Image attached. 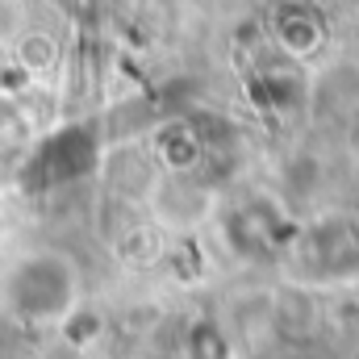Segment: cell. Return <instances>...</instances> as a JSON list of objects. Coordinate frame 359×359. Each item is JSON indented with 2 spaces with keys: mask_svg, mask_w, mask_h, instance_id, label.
<instances>
[{
  "mask_svg": "<svg viewBox=\"0 0 359 359\" xmlns=\"http://www.w3.org/2000/svg\"><path fill=\"white\" fill-rule=\"evenodd\" d=\"M8 301L25 318H63L76 301V271L59 255H34L8 280Z\"/></svg>",
  "mask_w": 359,
  "mask_h": 359,
  "instance_id": "cell-1",
  "label": "cell"
},
{
  "mask_svg": "<svg viewBox=\"0 0 359 359\" xmlns=\"http://www.w3.org/2000/svg\"><path fill=\"white\" fill-rule=\"evenodd\" d=\"M271 42L288 59H313L326 46V17L309 0H284L271 13Z\"/></svg>",
  "mask_w": 359,
  "mask_h": 359,
  "instance_id": "cell-2",
  "label": "cell"
},
{
  "mask_svg": "<svg viewBox=\"0 0 359 359\" xmlns=\"http://www.w3.org/2000/svg\"><path fill=\"white\" fill-rule=\"evenodd\" d=\"M88 159H92L88 134H84V130H67V134H55V138L42 147V155H38L34 172H42L46 184H55V180L80 176V172L88 168Z\"/></svg>",
  "mask_w": 359,
  "mask_h": 359,
  "instance_id": "cell-3",
  "label": "cell"
}]
</instances>
